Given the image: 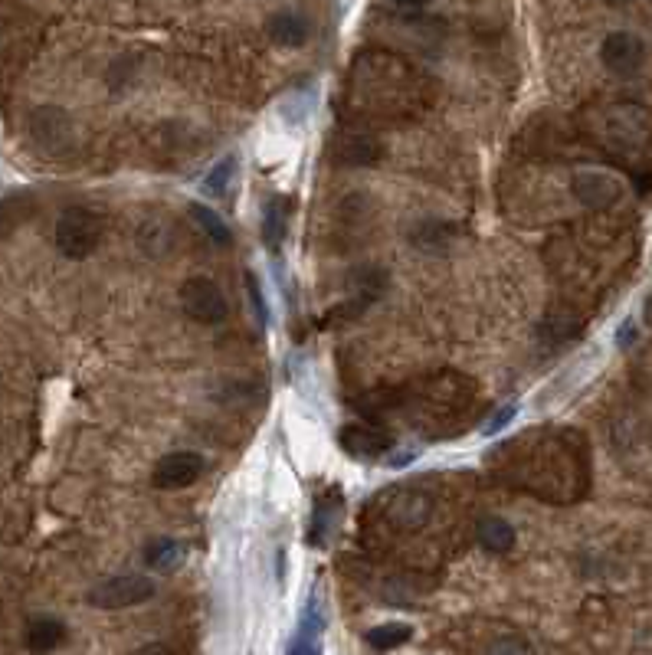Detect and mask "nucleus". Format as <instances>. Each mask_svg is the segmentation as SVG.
Instances as JSON below:
<instances>
[{"instance_id": "f257e3e1", "label": "nucleus", "mask_w": 652, "mask_h": 655, "mask_svg": "<svg viewBox=\"0 0 652 655\" xmlns=\"http://www.w3.org/2000/svg\"><path fill=\"white\" fill-rule=\"evenodd\" d=\"M102 240V217L86 207H69L56 220V249L66 259H86Z\"/></svg>"}, {"instance_id": "f03ea898", "label": "nucleus", "mask_w": 652, "mask_h": 655, "mask_svg": "<svg viewBox=\"0 0 652 655\" xmlns=\"http://www.w3.org/2000/svg\"><path fill=\"white\" fill-rule=\"evenodd\" d=\"M181 308L187 312V318L200 321V325H220L230 315L227 295L220 292L217 282L204 276H194L181 285Z\"/></svg>"}, {"instance_id": "7ed1b4c3", "label": "nucleus", "mask_w": 652, "mask_h": 655, "mask_svg": "<svg viewBox=\"0 0 652 655\" xmlns=\"http://www.w3.org/2000/svg\"><path fill=\"white\" fill-rule=\"evenodd\" d=\"M154 597V580L141 574H125V577H109L99 587H92L86 593V600L99 610H128Z\"/></svg>"}, {"instance_id": "20e7f679", "label": "nucleus", "mask_w": 652, "mask_h": 655, "mask_svg": "<svg viewBox=\"0 0 652 655\" xmlns=\"http://www.w3.org/2000/svg\"><path fill=\"white\" fill-rule=\"evenodd\" d=\"M600 59H603V66H607L610 73L630 76V73H636L639 66H643L646 46H643V40L636 37V33L616 30V33H610V37L600 43Z\"/></svg>"}, {"instance_id": "39448f33", "label": "nucleus", "mask_w": 652, "mask_h": 655, "mask_svg": "<svg viewBox=\"0 0 652 655\" xmlns=\"http://www.w3.org/2000/svg\"><path fill=\"white\" fill-rule=\"evenodd\" d=\"M204 472V459L197 452H171L164 456L158 466L151 472V482L154 488H164V492H177V488H187L200 479Z\"/></svg>"}, {"instance_id": "423d86ee", "label": "nucleus", "mask_w": 652, "mask_h": 655, "mask_svg": "<svg viewBox=\"0 0 652 655\" xmlns=\"http://www.w3.org/2000/svg\"><path fill=\"white\" fill-rule=\"evenodd\" d=\"M574 197L587 210H607L620 197V184H616V177L603 171H580L574 174Z\"/></svg>"}, {"instance_id": "0eeeda50", "label": "nucleus", "mask_w": 652, "mask_h": 655, "mask_svg": "<svg viewBox=\"0 0 652 655\" xmlns=\"http://www.w3.org/2000/svg\"><path fill=\"white\" fill-rule=\"evenodd\" d=\"M341 446H345L351 456L374 459L394 446V436L371 430V426H345V430H341Z\"/></svg>"}, {"instance_id": "6e6552de", "label": "nucleus", "mask_w": 652, "mask_h": 655, "mask_svg": "<svg viewBox=\"0 0 652 655\" xmlns=\"http://www.w3.org/2000/svg\"><path fill=\"white\" fill-rule=\"evenodd\" d=\"M266 30H269V40L276 43V46H282V50H299V46H305V40H308L305 17L292 14V10L272 14L269 23H266Z\"/></svg>"}, {"instance_id": "1a4fd4ad", "label": "nucleus", "mask_w": 652, "mask_h": 655, "mask_svg": "<svg viewBox=\"0 0 652 655\" xmlns=\"http://www.w3.org/2000/svg\"><path fill=\"white\" fill-rule=\"evenodd\" d=\"M335 154H338V161H345V164H361V168H371V164L381 161L384 148L377 145L371 135H358V131H348V135H341Z\"/></svg>"}, {"instance_id": "9d476101", "label": "nucleus", "mask_w": 652, "mask_h": 655, "mask_svg": "<svg viewBox=\"0 0 652 655\" xmlns=\"http://www.w3.org/2000/svg\"><path fill=\"white\" fill-rule=\"evenodd\" d=\"M479 544L489 554H508L515 547V528L499 515H489L479 521Z\"/></svg>"}, {"instance_id": "9b49d317", "label": "nucleus", "mask_w": 652, "mask_h": 655, "mask_svg": "<svg viewBox=\"0 0 652 655\" xmlns=\"http://www.w3.org/2000/svg\"><path fill=\"white\" fill-rule=\"evenodd\" d=\"M63 639H66V626L59 623V619H53V616H37L27 626V646L33 652H50Z\"/></svg>"}, {"instance_id": "f8f14e48", "label": "nucleus", "mask_w": 652, "mask_h": 655, "mask_svg": "<svg viewBox=\"0 0 652 655\" xmlns=\"http://www.w3.org/2000/svg\"><path fill=\"white\" fill-rule=\"evenodd\" d=\"M181 561H184V547L171 538H158L145 547V564L151 570H158V574H168V570H174Z\"/></svg>"}, {"instance_id": "ddd939ff", "label": "nucleus", "mask_w": 652, "mask_h": 655, "mask_svg": "<svg viewBox=\"0 0 652 655\" xmlns=\"http://www.w3.org/2000/svg\"><path fill=\"white\" fill-rule=\"evenodd\" d=\"M413 636V626L410 623H384V626H374L367 633V646L377 649V652H387V649H397L403 642H410Z\"/></svg>"}, {"instance_id": "4468645a", "label": "nucleus", "mask_w": 652, "mask_h": 655, "mask_svg": "<svg viewBox=\"0 0 652 655\" xmlns=\"http://www.w3.org/2000/svg\"><path fill=\"white\" fill-rule=\"evenodd\" d=\"M191 213H194V220L200 223V230H204L213 243H217V246H230L233 233H230V226L220 220V213H217V210H210L207 204H194Z\"/></svg>"}, {"instance_id": "2eb2a0df", "label": "nucleus", "mask_w": 652, "mask_h": 655, "mask_svg": "<svg viewBox=\"0 0 652 655\" xmlns=\"http://www.w3.org/2000/svg\"><path fill=\"white\" fill-rule=\"evenodd\" d=\"M233 177H236V158H233V154H227V158H220L217 168H213V171L204 177V190H207L210 197L227 194V187L233 184Z\"/></svg>"}, {"instance_id": "dca6fc26", "label": "nucleus", "mask_w": 652, "mask_h": 655, "mask_svg": "<svg viewBox=\"0 0 652 655\" xmlns=\"http://www.w3.org/2000/svg\"><path fill=\"white\" fill-rule=\"evenodd\" d=\"M282 233H286V217L279 210V200H272L266 207V223H263V236H266V246L276 253L279 243H282Z\"/></svg>"}, {"instance_id": "f3484780", "label": "nucleus", "mask_w": 652, "mask_h": 655, "mask_svg": "<svg viewBox=\"0 0 652 655\" xmlns=\"http://www.w3.org/2000/svg\"><path fill=\"white\" fill-rule=\"evenodd\" d=\"M246 292H250V305H253V312H256V325L266 331V325H269V308H266L263 285H259V279L253 276V272H246Z\"/></svg>"}, {"instance_id": "a211bd4d", "label": "nucleus", "mask_w": 652, "mask_h": 655, "mask_svg": "<svg viewBox=\"0 0 652 655\" xmlns=\"http://www.w3.org/2000/svg\"><path fill=\"white\" fill-rule=\"evenodd\" d=\"M515 416H518V403H508V407H502L499 413H495V416H492V420H489V423H485V426H482V436H495V433H502V430H505V426H508V423H512V420H515Z\"/></svg>"}, {"instance_id": "6ab92c4d", "label": "nucleus", "mask_w": 652, "mask_h": 655, "mask_svg": "<svg viewBox=\"0 0 652 655\" xmlns=\"http://www.w3.org/2000/svg\"><path fill=\"white\" fill-rule=\"evenodd\" d=\"M633 341H636V321L626 318L620 325V331H616V344H620V348H630Z\"/></svg>"}, {"instance_id": "aec40b11", "label": "nucleus", "mask_w": 652, "mask_h": 655, "mask_svg": "<svg viewBox=\"0 0 652 655\" xmlns=\"http://www.w3.org/2000/svg\"><path fill=\"white\" fill-rule=\"evenodd\" d=\"M394 4H397L400 10H420V7L430 4V0H394Z\"/></svg>"}, {"instance_id": "412c9836", "label": "nucleus", "mask_w": 652, "mask_h": 655, "mask_svg": "<svg viewBox=\"0 0 652 655\" xmlns=\"http://www.w3.org/2000/svg\"><path fill=\"white\" fill-rule=\"evenodd\" d=\"M610 7H626V4H636V0H607Z\"/></svg>"}]
</instances>
